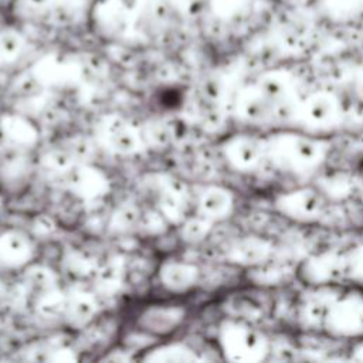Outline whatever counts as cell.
Wrapping results in <instances>:
<instances>
[{
    "label": "cell",
    "mask_w": 363,
    "mask_h": 363,
    "mask_svg": "<svg viewBox=\"0 0 363 363\" xmlns=\"http://www.w3.org/2000/svg\"><path fill=\"white\" fill-rule=\"evenodd\" d=\"M330 142L299 129L278 130L267 136V162L292 177L303 179L316 173L325 163Z\"/></svg>",
    "instance_id": "6da1fadb"
},
{
    "label": "cell",
    "mask_w": 363,
    "mask_h": 363,
    "mask_svg": "<svg viewBox=\"0 0 363 363\" xmlns=\"http://www.w3.org/2000/svg\"><path fill=\"white\" fill-rule=\"evenodd\" d=\"M362 179H363V172H362Z\"/></svg>",
    "instance_id": "5bb4252c"
},
{
    "label": "cell",
    "mask_w": 363,
    "mask_h": 363,
    "mask_svg": "<svg viewBox=\"0 0 363 363\" xmlns=\"http://www.w3.org/2000/svg\"><path fill=\"white\" fill-rule=\"evenodd\" d=\"M221 346L225 356L234 362H261L269 353L268 337L241 322H227L221 328Z\"/></svg>",
    "instance_id": "277c9868"
},
{
    "label": "cell",
    "mask_w": 363,
    "mask_h": 363,
    "mask_svg": "<svg viewBox=\"0 0 363 363\" xmlns=\"http://www.w3.org/2000/svg\"><path fill=\"white\" fill-rule=\"evenodd\" d=\"M322 329L333 337L363 339V295L343 294L333 298Z\"/></svg>",
    "instance_id": "5b68a950"
},
{
    "label": "cell",
    "mask_w": 363,
    "mask_h": 363,
    "mask_svg": "<svg viewBox=\"0 0 363 363\" xmlns=\"http://www.w3.org/2000/svg\"><path fill=\"white\" fill-rule=\"evenodd\" d=\"M233 194L221 187H210L200 197V211L206 220H223L233 210Z\"/></svg>",
    "instance_id": "30bf717a"
},
{
    "label": "cell",
    "mask_w": 363,
    "mask_h": 363,
    "mask_svg": "<svg viewBox=\"0 0 363 363\" xmlns=\"http://www.w3.org/2000/svg\"><path fill=\"white\" fill-rule=\"evenodd\" d=\"M298 275L303 282L318 288L349 281L347 254L322 252L312 255L301 264Z\"/></svg>",
    "instance_id": "8992f818"
},
{
    "label": "cell",
    "mask_w": 363,
    "mask_h": 363,
    "mask_svg": "<svg viewBox=\"0 0 363 363\" xmlns=\"http://www.w3.org/2000/svg\"><path fill=\"white\" fill-rule=\"evenodd\" d=\"M275 210L285 218L299 224H315L326 217L329 199L312 186L296 187L278 194L274 199Z\"/></svg>",
    "instance_id": "3957f363"
},
{
    "label": "cell",
    "mask_w": 363,
    "mask_h": 363,
    "mask_svg": "<svg viewBox=\"0 0 363 363\" xmlns=\"http://www.w3.org/2000/svg\"><path fill=\"white\" fill-rule=\"evenodd\" d=\"M353 353H354V356H356V359H360V360H363V340H360L356 346H354V349H353Z\"/></svg>",
    "instance_id": "4fadbf2b"
},
{
    "label": "cell",
    "mask_w": 363,
    "mask_h": 363,
    "mask_svg": "<svg viewBox=\"0 0 363 363\" xmlns=\"http://www.w3.org/2000/svg\"><path fill=\"white\" fill-rule=\"evenodd\" d=\"M237 116L254 126H272L277 123V116L272 104L259 91L257 85L242 91L235 101Z\"/></svg>",
    "instance_id": "ba28073f"
},
{
    "label": "cell",
    "mask_w": 363,
    "mask_h": 363,
    "mask_svg": "<svg viewBox=\"0 0 363 363\" xmlns=\"http://www.w3.org/2000/svg\"><path fill=\"white\" fill-rule=\"evenodd\" d=\"M105 139L106 143L111 145L113 150L116 152H133L136 147V135L133 129L125 123L123 121L118 119L115 122H109L105 126Z\"/></svg>",
    "instance_id": "8fae6325"
},
{
    "label": "cell",
    "mask_w": 363,
    "mask_h": 363,
    "mask_svg": "<svg viewBox=\"0 0 363 363\" xmlns=\"http://www.w3.org/2000/svg\"><path fill=\"white\" fill-rule=\"evenodd\" d=\"M223 152L227 162L237 172L252 173L267 162V138L240 133L224 143Z\"/></svg>",
    "instance_id": "52a82bcc"
},
{
    "label": "cell",
    "mask_w": 363,
    "mask_h": 363,
    "mask_svg": "<svg viewBox=\"0 0 363 363\" xmlns=\"http://www.w3.org/2000/svg\"><path fill=\"white\" fill-rule=\"evenodd\" d=\"M349 281L363 286V244L347 252Z\"/></svg>",
    "instance_id": "7c38bea8"
},
{
    "label": "cell",
    "mask_w": 363,
    "mask_h": 363,
    "mask_svg": "<svg viewBox=\"0 0 363 363\" xmlns=\"http://www.w3.org/2000/svg\"><path fill=\"white\" fill-rule=\"evenodd\" d=\"M342 116L340 99L329 91H316L299 99L292 125L302 132L328 138L340 126Z\"/></svg>",
    "instance_id": "7a4b0ae2"
},
{
    "label": "cell",
    "mask_w": 363,
    "mask_h": 363,
    "mask_svg": "<svg viewBox=\"0 0 363 363\" xmlns=\"http://www.w3.org/2000/svg\"><path fill=\"white\" fill-rule=\"evenodd\" d=\"M272 244L261 237H247L237 241L230 250V259L244 267H259L269 261Z\"/></svg>",
    "instance_id": "9c48e42d"
}]
</instances>
